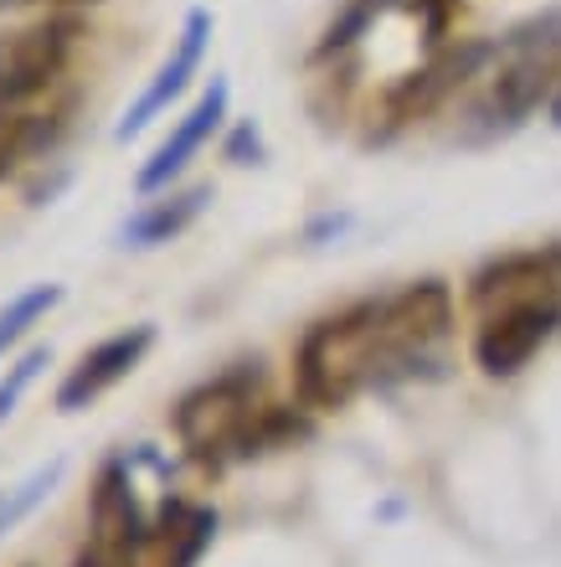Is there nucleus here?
Wrapping results in <instances>:
<instances>
[{"label": "nucleus", "mask_w": 561, "mask_h": 567, "mask_svg": "<svg viewBox=\"0 0 561 567\" xmlns=\"http://www.w3.org/2000/svg\"><path fill=\"white\" fill-rule=\"evenodd\" d=\"M170 433L186 449V460L201 470H227L252 454L283 449L304 439L310 423L294 408H279L268 398L263 361H237L227 372L196 382L176 408H170Z\"/></svg>", "instance_id": "obj_1"}, {"label": "nucleus", "mask_w": 561, "mask_h": 567, "mask_svg": "<svg viewBox=\"0 0 561 567\" xmlns=\"http://www.w3.org/2000/svg\"><path fill=\"white\" fill-rule=\"evenodd\" d=\"M382 382V299H355L314 320L294 351V392L310 413H340Z\"/></svg>", "instance_id": "obj_2"}, {"label": "nucleus", "mask_w": 561, "mask_h": 567, "mask_svg": "<svg viewBox=\"0 0 561 567\" xmlns=\"http://www.w3.org/2000/svg\"><path fill=\"white\" fill-rule=\"evenodd\" d=\"M485 93L469 109V140H500L531 120L541 104H557L561 93V11L541 16L531 27L495 42L485 62Z\"/></svg>", "instance_id": "obj_3"}, {"label": "nucleus", "mask_w": 561, "mask_h": 567, "mask_svg": "<svg viewBox=\"0 0 561 567\" xmlns=\"http://www.w3.org/2000/svg\"><path fill=\"white\" fill-rule=\"evenodd\" d=\"M561 330V284L495 299L474 330V367L485 377H516Z\"/></svg>", "instance_id": "obj_4"}, {"label": "nucleus", "mask_w": 561, "mask_h": 567, "mask_svg": "<svg viewBox=\"0 0 561 567\" xmlns=\"http://www.w3.org/2000/svg\"><path fill=\"white\" fill-rule=\"evenodd\" d=\"M77 37H83V21L62 11L0 31V109H21L31 99H42L67 73Z\"/></svg>", "instance_id": "obj_5"}, {"label": "nucleus", "mask_w": 561, "mask_h": 567, "mask_svg": "<svg viewBox=\"0 0 561 567\" xmlns=\"http://www.w3.org/2000/svg\"><path fill=\"white\" fill-rule=\"evenodd\" d=\"M454 330V295L444 279H417L397 295H382V382L417 372Z\"/></svg>", "instance_id": "obj_6"}, {"label": "nucleus", "mask_w": 561, "mask_h": 567, "mask_svg": "<svg viewBox=\"0 0 561 567\" xmlns=\"http://www.w3.org/2000/svg\"><path fill=\"white\" fill-rule=\"evenodd\" d=\"M489 58H495V42H464V47H454V52H444V58H433L428 68L407 73L397 89L382 99V130H376V140L397 135V130L417 124L423 114H433V109L444 104V99L458 89V83H464V78H479V73H485Z\"/></svg>", "instance_id": "obj_7"}, {"label": "nucleus", "mask_w": 561, "mask_h": 567, "mask_svg": "<svg viewBox=\"0 0 561 567\" xmlns=\"http://www.w3.org/2000/svg\"><path fill=\"white\" fill-rule=\"evenodd\" d=\"M149 346H155V326L139 320V326H124L114 336H104L98 346H89L83 357L67 367L58 388V413H83L93 408L104 392H114L124 377L139 372V361L149 357Z\"/></svg>", "instance_id": "obj_8"}, {"label": "nucleus", "mask_w": 561, "mask_h": 567, "mask_svg": "<svg viewBox=\"0 0 561 567\" xmlns=\"http://www.w3.org/2000/svg\"><path fill=\"white\" fill-rule=\"evenodd\" d=\"M207 42H211V11H201V6H196V11H186V21H180V37H176V47H170V58L160 62V73L149 78L145 93H139V99L118 114L114 140H134L149 120H160L165 109H170L180 93L191 89V78L201 73V58H207Z\"/></svg>", "instance_id": "obj_9"}, {"label": "nucleus", "mask_w": 561, "mask_h": 567, "mask_svg": "<svg viewBox=\"0 0 561 567\" xmlns=\"http://www.w3.org/2000/svg\"><path fill=\"white\" fill-rule=\"evenodd\" d=\"M227 104H232V83H227V78H211L207 93H201V99L176 120V130L165 135V145L134 171V192L139 196L165 192V186H170V181H176L180 171L211 145V135L227 124Z\"/></svg>", "instance_id": "obj_10"}, {"label": "nucleus", "mask_w": 561, "mask_h": 567, "mask_svg": "<svg viewBox=\"0 0 561 567\" xmlns=\"http://www.w3.org/2000/svg\"><path fill=\"white\" fill-rule=\"evenodd\" d=\"M149 516L134 495V475L124 460H108L93 480V501H89V547H104V553H124L139 557L149 553Z\"/></svg>", "instance_id": "obj_11"}, {"label": "nucleus", "mask_w": 561, "mask_h": 567, "mask_svg": "<svg viewBox=\"0 0 561 567\" xmlns=\"http://www.w3.org/2000/svg\"><path fill=\"white\" fill-rule=\"evenodd\" d=\"M217 542V511L186 495H165L149 526V553L160 567H196Z\"/></svg>", "instance_id": "obj_12"}, {"label": "nucleus", "mask_w": 561, "mask_h": 567, "mask_svg": "<svg viewBox=\"0 0 561 567\" xmlns=\"http://www.w3.org/2000/svg\"><path fill=\"white\" fill-rule=\"evenodd\" d=\"M547 284H561V243H551V248H520V254H505L495 264H485L469 279V299L474 305H495V299L547 289Z\"/></svg>", "instance_id": "obj_13"}, {"label": "nucleus", "mask_w": 561, "mask_h": 567, "mask_svg": "<svg viewBox=\"0 0 561 567\" xmlns=\"http://www.w3.org/2000/svg\"><path fill=\"white\" fill-rule=\"evenodd\" d=\"M211 207V186L207 181H196L186 192H170L160 202H145V207L134 212L129 223H124V248H160V243L180 238V233H191L196 217Z\"/></svg>", "instance_id": "obj_14"}, {"label": "nucleus", "mask_w": 561, "mask_h": 567, "mask_svg": "<svg viewBox=\"0 0 561 567\" xmlns=\"http://www.w3.org/2000/svg\"><path fill=\"white\" fill-rule=\"evenodd\" d=\"M62 305V284H31V289H21V295L0 310V361H6V351H11L21 336H27L31 326H42L46 315Z\"/></svg>", "instance_id": "obj_15"}, {"label": "nucleus", "mask_w": 561, "mask_h": 567, "mask_svg": "<svg viewBox=\"0 0 561 567\" xmlns=\"http://www.w3.org/2000/svg\"><path fill=\"white\" fill-rule=\"evenodd\" d=\"M62 470H67V464H62V460H52V464H42V470H31V475L21 480L15 491H6V495H0V542L11 537L15 526L27 522L31 511H37V506H42V501H46V495L58 491Z\"/></svg>", "instance_id": "obj_16"}, {"label": "nucleus", "mask_w": 561, "mask_h": 567, "mask_svg": "<svg viewBox=\"0 0 561 567\" xmlns=\"http://www.w3.org/2000/svg\"><path fill=\"white\" fill-rule=\"evenodd\" d=\"M46 140V120L27 114V109H0V181L27 161L31 150Z\"/></svg>", "instance_id": "obj_17"}, {"label": "nucleus", "mask_w": 561, "mask_h": 567, "mask_svg": "<svg viewBox=\"0 0 561 567\" xmlns=\"http://www.w3.org/2000/svg\"><path fill=\"white\" fill-rule=\"evenodd\" d=\"M46 361H52V351H46V346H31V351H21V357L6 367V377H0V423L15 413V403H21V398H27V388L42 377Z\"/></svg>", "instance_id": "obj_18"}, {"label": "nucleus", "mask_w": 561, "mask_h": 567, "mask_svg": "<svg viewBox=\"0 0 561 567\" xmlns=\"http://www.w3.org/2000/svg\"><path fill=\"white\" fill-rule=\"evenodd\" d=\"M386 6H407V0H351V6H345V16H340L335 27L325 31L320 52H340V47H351L355 37H361V31H366L371 21H376V16L386 11Z\"/></svg>", "instance_id": "obj_19"}, {"label": "nucleus", "mask_w": 561, "mask_h": 567, "mask_svg": "<svg viewBox=\"0 0 561 567\" xmlns=\"http://www.w3.org/2000/svg\"><path fill=\"white\" fill-rule=\"evenodd\" d=\"M73 567H139V557H124V553H104V547H83L73 557Z\"/></svg>", "instance_id": "obj_20"}, {"label": "nucleus", "mask_w": 561, "mask_h": 567, "mask_svg": "<svg viewBox=\"0 0 561 567\" xmlns=\"http://www.w3.org/2000/svg\"><path fill=\"white\" fill-rule=\"evenodd\" d=\"M551 120H557V124H561V93H557V104H551Z\"/></svg>", "instance_id": "obj_21"}]
</instances>
